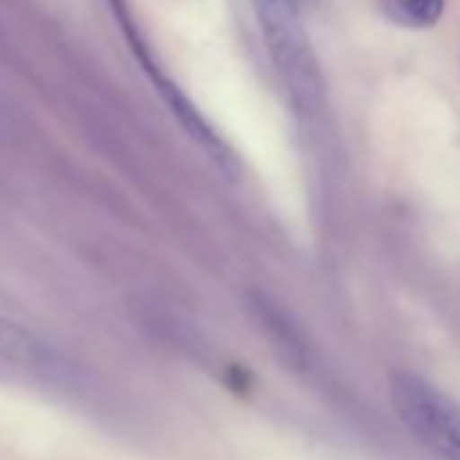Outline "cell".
Listing matches in <instances>:
<instances>
[{"label":"cell","mask_w":460,"mask_h":460,"mask_svg":"<svg viewBox=\"0 0 460 460\" xmlns=\"http://www.w3.org/2000/svg\"><path fill=\"white\" fill-rule=\"evenodd\" d=\"M387 14L409 28H430L444 12V0H387Z\"/></svg>","instance_id":"cell-4"},{"label":"cell","mask_w":460,"mask_h":460,"mask_svg":"<svg viewBox=\"0 0 460 460\" xmlns=\"http://www.w3.org/2000/svg\"><path fill=\"white\" fill-rule=\"evenodd\" d=\"M252 6L290 98L301 111L317 114L323 109V76L296 0H252Z\"/></svg>","instance_id":"cell-1"},{"label":"cell","mask_w":460,"mask_h":460,"mask_svg":"<svg viewBox=\"0 0 460 460\" xmlns=\"http://www.w3.org/2000/svg\"><path fill=\"white\" fill-rule=\"evenodd\" d=\"M390 401L406 428L436 455L460 460V406L417 374H393Z\"/></svg>","instance_id":"cell-2"},{"label":"cell","mask_w":460,"mask_h":460,"mask_svg":"<svg viewBox=\"0 0 460 460\" xmlns=\"http://www.w3.org/2000/svg\"><path fill=\"white\" fill-rule=\"evenodd\" d=\"M0 358L36 374H60L63 368V360L41 336L6 317H0Z\"/></svg>","instance_id":"cell-3"}]
</instances>
